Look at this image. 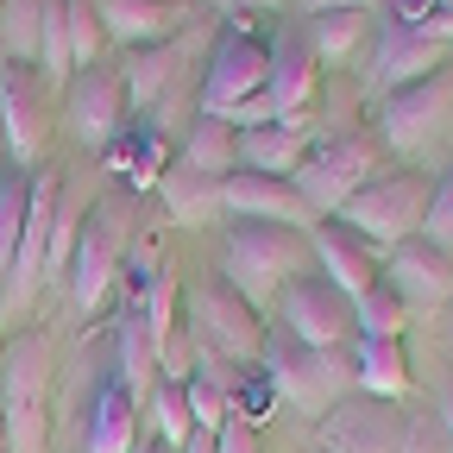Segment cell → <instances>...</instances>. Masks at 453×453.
I'll return each instance as SVG.
<instances>
[{
  "label": "cell",
  "instance_id": "1",
  "mask_svg": "<svg viewBox=\"0 0 453 453\" xmlns=\"http://www.w3.org/2000/svg\"><path fill=\"white\" fill-rule=\"evenodd\" d=\"M315 252H309V234L296 226H265V220H240L226 234V252H220V283L240 290L252 309H277V296L290 290L296 277H309Z\"/></svg>",
  "mask_w": 453,
  "mask_h": 453
},
{
  "label": "cell",
  "instance_id": "2",
  "mask_svg": "<svg viewBox=\"0 0 453 453\" xmlns=\"http://www.w3.org/2000/svg\"><path fill=\"white\" fill-rule=\"evenodd\" d=\"M50 340L19 334L0 353V428L7 453H50Z\"/></svg>",
  "mask_w": 453,
  "mask_h": 453
},
{
  "label": "cell",
  "instance_id": "3",
  "mask_svg": "<svg viewBox=\"0 0 453 453\" xmlns=\"http://www.w3.org/2000/svg\"><path fill=\"white\" fill-rule=\"evenodd\" d=\"M265 378L277 390V403H290L303 416H327L340 396H353V359L347 353H315V347H296L290 334L265 347Z\"/></svg>",
  "mask_w": 453,
  "mask_h": 453
},
{
  "label": "cell",
  "instance_id": "4",
  "mask_svg": "<svg viewBox=\"0 0 453 453\" xmlns=\"http://www.w3.org/2000/svg\"><path fill=\"white\" fill-rule=\"evenodd\" d=\"M428 177H416V170H396V177H372L347 208H340V226H353L359 240H372L378 252L384 246H403L422 214H428Z\"/></svg>",
  "mask_w": 453,
  "mask_h": 453
},
{
  "label": "cell",
  "instance_id": "5",
  "mask_svg": "<svg viewBox=\"0 0 453 453\" xmlns=\"http://www.w3.org/2000/svg\"><path fill=\"white\" fill-rule=\"evenodd\" d=\"M372 177H378V145L365 133H340V139H327L321 151L303 157V170H296L290 183H296V196L315 214H340Z\"/></svg>",
  "mask_w": 453,
  "mask_h": 453
},
{
  "label": "cell",
  "instance_id": "6",
  "mask_svg": "<svg viewBox=\"0 0 453 453\" xmlns=\"http://www.w3.org/2000/svg\"><path fill=\"white\" fill-rule=\"evenodd\" d=\"M277 327L296 340V347H315V353H340L353 327V296H340L327 277H296L290 290L277 296Z\"/></svg>",
  "mask_w": 453,
  "mask_h": 453
},
{
  "label": "cell",
  "instance_id": "7",
  "mask_svg": "<svg viewBox=\"0 0 453 453\" xmlns=\"http://www.w3.org/2000/svg\"><path fill=\"white\" fill-rule=\"evenodd\" d=\"M189 327H196V340L214 359L246 365L252 353H265V334H258L252 303L240 290H226V283H202V290L189 296Z\"/></svg>",
  "mask_w": 453,
  "mask_h": 453
},
{
  "label": "cell",
  "instance_id": "8",
  "mask_svg": "<svg viewBox=\"0 0 453 453\" xmlns=\"http://www.w3.org/2000/svg\"><path fill=\"white\" fill-rule=\"evenodd\" d=\"M120 258H127V214L113 202H101L76 234V315L101 309L107 283L120 277Z\"/></svg>",
  "mask_w": 453,
  "mask_h": 453
},
{
  "label": "cell",
  "instance_id": "9",
  "mask_svg": "<svg viewBox=\"0 0 453 453\" xmlns=\"http://www.w3.org/2000/svg\"><path fill=\"white\" fill-rule=\"evenodd\" d=\"M447 107H453V76H428V82H410L384 95V113H378V133L384 145L396 151H422L441 127H447Z\"/></svg>",
  "mask_w": 453,
  "mask_h": 453
},
{
  "label": "cell",
  "instance_id": "10",
  "mask_svg": "<svg viewBox=\"0 0 453 453\" xmlns=\"http://www.w3.org/2000/svg\"><path fill=\"white\" fill-rule=\"evenodd\" d=\"M64 120L82 145H113V133L127 127V88H120V70H76L64 82Z\"/></svg>",
  "mask_w": 453,
  "mask_h": 453
},
{
  "label": "cell",
  "instance_id": "11",
  "mask_svg": "<svg viewBox=\"0 0 453 453\" xmlns=\"http://www.w3.org/2000/svg\"><path fill=\"white\" fill-rule=\"evenodd\" d=\"M403 441V416L396 403H378V396H340V403L321 416V447L327 453H396Z\"/></svg>",
  "mask_w": 453,
  "mask_h": 453
},
{
  "label": "cell",
  "instance_id": "12",
  "mask_svg": "<svg viewBox=\"0 0 453 453\" xmlns=\"http://www.w3.org/2000/svg\"><path fill=\"white\" fill-rule=\"evenodd\" d=\"M265 76H271V50L252 44V38H220L214 57H208V76H202V113H226L252 95H265Z\"/></svg>",
  "mask_w": 453,
  "mask_h": 453
},
{
  "label": "cell",
  "instance_id": "13",
  "mask_svg": "<svg viewBox=\"0 0 453 453\" xmlns=\"http://www.w3.org/2000/svg\"><path fill=\"white\" fill-rule=\"evenodd\" d=\"M220 208H234L246 220H265V226H296V234H309V226L321 220L290 177H258V170H234V177H220Z\"/></svg>",
  "mask_w": 453,
  "mask_h": 453
},
{
  "label": "cell",
  "instance_id": "14",
  "mask_svg": "<svg viewBox=\"0 0 453 453\" xmlns=\"http://www.w3.org/2000/svg\"><path fill=\"white\" fill-rule=\"evenodd\" d=\"M95 13H101V32L120 44V50L170 44V38L196 19L189 0H95Z\"/></svg>",
  "mask_w": 453,
  "mask_h": 453
},
{
  "label": "cell",
  "instance_id": "15",
  "mask_svg": "<svg viewBox=\"0 0 453 453\" xmlns=\"http://www.w3.org/2000/svg\"><path fill=\"white\" fill-rule=\"evenodd\" d=\"M384 283L396 290V303H403L410 315L416 309H441L453 296V258L441 246H428V240H403V246H390Z\"/></svg>",
  "mask_w": 453,
  "mask_h": 453
},
{
  "label": "cell",
  "instance_id": "16",
  "mask_svg": "<svg viewBox=\"0 0 453 453\" xmlns=\"http://www.w3.org/2000/svg\"><path fill=\"white\" fill-rule=\"evenodd\" d=\"M309 252H315L321 277L334 283L340 296H353V303L378 283V246L359 240L353 226H340V220H315V226H309Z\"/></svg>",
  "mask_w": 453,
  "mask_h": 453
},
{
  "label": "cell",
  "instance_id": "17",
  "mask_svg": "<svg viewBox=\"0 0 453 453\" xmlns=\"http://www.w3.org/2000/svg\"><path fill=\"white\" fill-rule=\"evenodd\" d=\"M57 177H32V202H26V234H19V252H13V271L0 277L7 283V309H26L32 290L44 283V246H50V214H57Z\"/></svg>",
  "mask_w": 453,
  "mask_h": 453
},
{
  "label": "cell",
  "instance_id": "18",
  "mask_svg": "<svg viewBox=\"0 0 453 453\" xmlns=\"http://www.w3.org/2000/svg\"><path fill=\"white\" fill-rule=\"evenodd\" d=\"M441 64H447V44H434V38H422V32H410V26H384L378 32V57H372V76L396 95V88H410V82H428V76H441Z\"/></svg>",
  "mask_w": 453,
  "mask_h": 453
},
{
  "label": "cell",
  "instance_id": "19",
  "mask_svg": "<svg viewBox=\"0 0 453 453\" xmlns=\"http://www.w3.org/2000/svg\"><path fill=\"white\" fill-rule=\"evenodd\" d=\"M0 127H7V151L19 164L44 151V101L26 82V70H7V82H0Z\"/></svg>",
  "mask_w": 453,
  "mask_h": 453
},
{
  "label": "cell",
  "instance_id": "20",
  "mask_svg": "<svg viewBox=\"0 0 453 453\" xmlns=\"http://www.w3.org/2000/svg\"><path fill=\"white\" fill-rule=\"evenodd\" d=\"M265 95L277 101V120L283 113H309V95H315V50H309V38H277Z\"/></svg>",
  "mask_w": 453,
  "mask_h": 453
},
{
  "label": "cell",
  "instance_id": "21",
  "mask_svg": "<svg viewBox=\"0 0 453 453\" xmlns=\"http://www.w3.org/2000/svg\"><path fill=\"white\" fill-rule=\"evenodd\" d=\"M353 390L378 396V403H396V396L410 390L403 340H359V347H353Z\"/></svg>",
  "mask_w": 453,
  "mask_h": 453
},
{
  "label": "cell",
  "instance_id": "22",
  "mask_svg": "<svg viewBox=\"0 0 453 453\" xmlns=\"http://www.w3.org/2000/svg\"><path fill=\"white\" fill-rule=\"evenodd\" d=\"M139 447V403L120 384H101L88 410V453H133Z\"/></svg>",
  "mask_w": 453,
  "mask_h": 453
},
{
  "label": "cell",
  "instance_id": "23",
  "mask_svg": "<svg viewBox=\"0 0 453 453\" xmlns=\"http://www.w3.org/2000/svg\"><path fill=\"white\" fill-rule=\"evenodd\" d=\"M234 164H240V133L220 120V113H202V120L189 127L183 139V170H196V177H234Z\"/></svg>",
  "mask_w": 453,
  "mask_h": 453
},
{
  "label": "cell",
  "instance_id": "24",
  "mask_svg": "<svg viewBox=\"0 0 453 453\" xmlns=\"http://www.w3.org/2000/svg\"><path fill=\"white\" fill-rule=\"evenodd\" d=\"M157 372H164V365H157V340H151L145 315H139V309H133V315H120V378H113V384H120L133 403L145 410V396L157 390V384H151Z\"/></svg>",
  "mask_w": 453,
  "mask_h": 453
},
{
  "label": "cell",
  "instance_id": "25",
  "mask_svg": "<svg viewBox=\"0 0 453 453\" xmlns=\"http://www.w3.org/2000/svg\"><path fill=\"white\" fill-rule=\"evenodd\" d=\"M177 76V38L170 44H145V50H127V70H120V88H127V107H157V95Z\"/></svg>",
  "mask_w": 453,
  "mask_h": 453
},
{
  "label": "cell",
  "instance_id": "26",
  "mask_svg": "<svg viewBox=\"0 0 453 453\" xmlns=\"http://www.w3.org/2000/svg\"><path fill=\"white\" fill-rule=\"evenodd\" d=\"M303 157H309V145H303V133H290V127H258V133H240V164H246V170H258V177H296Z\"/></svg>",
  "mask_w": 453,
  "mask_h": 453
},
{
  "label": "cell",
  "instance_id": "27",
  "mask_svg": "<svg viewBox=\"0 0 453 453\" xmlns=\"http://www.w3.org/2000/svg\"><path fill=\"white\" fill-rule=\"evenodd\" d=\"M157 189H164L170 214H177L183 226H202V220L226 214V208H220V183H214V177H196V170H164Z\"/></svg>",
  "mask_w": 453,
  "mask_h": 453
},
{
  "label": "cell",
  "instance_id": "28",
  "mask_svg": "<svg viewBox=\"0 0 453 453\" xmlns=\"http://www.w3.org/2000/svg\"><path fill=\"white\" fill-rule=\"evenodd\" d=\"M365 38H372V13H321V19L309 26L315 64H347V57H359Z\"/></svg>",
  "mask_w": 453,
  "mask_h": 453
},
{
  "label": "cell",
  "instance_id": "29",
  "mask_svg": "<svg viewBox=\"0 0 453 453\" xmlns=\"http://www.w3.org/2000/svg\"><path fill=\"white\" fill-rule=\"evenodd\" d=\"M38 44H44V0H0V50L13 64H38Z\"/></svg>",
  "mask_w": 453,
  "mask_h": 453
},
{
  "label": "cell",
  "instance_id": "30",
  "mask_svg": "<svg viewBox=\"0 0 453 453\" xmlns=\"http://www.w3.org/2000/svg\"><path fill=\"white\" fill-rule=\"evenodd\" d=\"M183 403H189V416H196V434H220V422L234 416V396H226V372H220L214 359H202V372H189Z\"/></svg>",
  "mask_w": 453,
  "mask_h": 453
},
{
  "label": "cell",
  "instance_id": "31",
  "mask_svg": "<svg viewBox=\"0 0 453 453\" xmlns=\"http://www.w3.org/2000/svg\"><path fill=\"white\" fill-rule=\"evenodd\" d=\"M353 327H359V340H403V327H410V309L396 303V290L378 277L372 290L353 303Z\"/></svg>",
  "mask_w": 453,
  "mask_h": 453
},
{
  "label": "cell",
  "instance_id": "32",
  "mask_svg": "<svg viewBox=\"0 0 453 453\" xmlns=\"http://www.w3.org/2000/svg\"><path fill=\"white\" fill-rule=\"evenodd\" d=\"M145 416L157 422V441L170 447V453H183L189 441H196V416H189V403H183V384H157L151 396H145Z\"/></svg>",
  "mask_w": 453,
  "mask_h": 453
},
{
  "label": "cell",
  "instance_id": "33",
  "mask_svg": "<svg viewBox=\"0 0 453 453\" xmlns=\"http://www.w3.org/2000/svg\"><path fill=\"white\" fill-rule=\"evenodd\" d=\"M64 32H70V70H95L101 64V13H95V0H64Z\"/></svg>",
  "mask_w": 453,
  "mask_h": 453
},
{
  "label": "cell",
  "instance_id": "34",
  "mask_svg": "<svg viewBox=\"0 0 453 453\" xmlns=\"http://www.w3.org/2000/svg\"><path fill=\"white\" fill-rule=\"evenodd\" d=\"M145 327H151V340H157V365H164V347H170V340H177L183 327H177V277H170V271H157L151 277V290H145Z\"/></svg>",
  "mask_w": 453,
  "mask_h": 453
},
{
  "label": "cell",
  "instance_id": "35",
  "mask_svg": "<svg viewBox=\"0 0 453 453\" xmlns=\"http://www.w3.org/2000/svg\"><path fill=\"white\" fill-rule=\"evenodd\" d=\"M26 202H32V183L26 177L0 183V277L13 271V252H19V234H26Z\"/></svg>",
  "mask_w": 453,
  "mask_h": 453
},
{
  "label": "cell",
  "instance_id": "36",
  "mask_svg": "<svg viewBox=\"0 0 453 453\" xmlns=\"http://www.w3.org/2000/svg\"><path fill=\"white\" fill-rule=\"evenodd\" d=\"M390 7H396V26H410V32L453 50V0H390Z\"/></svg>",
  "mask_w": 453,
  "mask_h": 453
},
{
  "label": "cell",
  "instance_id": "37",
  "mask_svg": "<svg viewBox=\"0 0 453 453\" xmlns=\"http://www.w3.org/2000/svg\"><path fill=\"white\" fill-rule=\"evenodd\" d=\"M70 252H76V202L57 196V214H50V246H44V277H50V271H64V265H70Z\"/></svg>",
  "mask_w": 453,
  "mask_h": 453
},
{
  "label": "cell",
  "instance_id": "38",
  "mask_svg": "<svg viewBox=\"0 0 453 453\" xmlns=\"http://www.w3.org/2000/svg\"><path fill=\"white\" fill-rule=\"evenodd\" d=\"M396 453H453V441H447L441 416L428 410V416H403V441H396Z\"/></svg>",
  "mask_w": 453,
  "mask_h": 453
},
{
  "label": "cell",
  "instance_id": "39",
  "mask_svg": "<svg viewBox=\"0 0 453 453\" xmlns=\"http://www.w3.org/2000/svg\"><path fill=\"white\" fill-rule=\"evenodd\" d=\"M113 164L133 170V183H157V170H164V139L145 133V139H133L127 151H113Z\"/></svg>",
  "mask_w": 453,
  "mask_h": 453
},
{
  "label": "cell",
  "instance_id": "40",
  "mask_svg": "<svg viewBox=\"0 0 453 453\" xmlns=\"http://www.w3.org/2000/svg\"><path fill=\"white\" fill-rule=\"evenodd\" d=\"M422 234H428V246H453V177L447 183H434V196H428V214H422Z\"/></svg>",
  "mask_w": 453,
  "mask_h": 453
},
{
  "label": "cell",
  "instance_id": "41",
  "mask_svg": "<svg viewBox=\"0 0 453 453\" xmlns=\"http://www.w3.org/2000/svg\"><path fill=\"white\" fill-rule=\"evenodd\" d=\"M214 453H258V428L234 410V416L220 422V434H214Z\"/></svg>",
  "mask_w": 453,
  "mask_h": 453
},
{
  "label": "cell",
  "instance_id": "42",
  "mask_svg": "<svg viewBox=\"0 0 453 453\" xmlns=\"http://www.w3.org/2000/svg\"><path fill=\"white\" fill-rule=\"evenodd\" d=\"M372 7H384V0H303L309 19H321V13H372Z\"/></svg>",
  "mask_w": 453,
  "mask_h": 453
},
{
  "label": "cell",
  "instance_id": "43",
  "mask_svg": "<svg viewBox=\"0 0 453 453\" xmlns=\"http://www.w3.org/2000/svg\"><path fill=\"white\" fill-rule=\"evenodd\" d=\"M434 416H441V428H447V441H453V384L441 390V403H434Z\"/></svg>",
  "mask_w": 453,
  "mask_h": 453
},
{
  "label": "cell",
  "instance_id": "44",
  "mask_svg": "<svg viewBox=\"0 0 453 453\" xmlns=\"http://www.w3.org/2000/svg\"><path fill=\"white\" fill-rule=\"evenodd\" d=\"M183 453H214V434H196V441H189Z\"/></svg>",
  "mask_w": 453,
  "mask_h": 453
},
{
  "label": "cell",
  "instance_id": "45",
  "mask_svg": "<svg viewBox=\"0 0 453 453\" xmlns=\"http://www.w3.org/2000/svg\"><path fill=\"white\" fill-rule=\"evenodd\" d=\"M240 7H265V13H277V7H290V0H240Z\"/></svg>",
  "mask_w": 453,
  "mask_h": 453
},
{
  "label": "cell",
  "instance_id": "46",
  "mask_svg": "<svg viewBox=\"0 0 453 453\" xmlns=\"http://www.w3.org/2000/svg\"><path fill=\"white\" fill-rule=\"evenodd\" d=\"M133 453H170V447H164V441H139Z\"/></svg>",
  "mask_w": 453,
  "mask_h": 453
},
{
  "label": "cell",
  "instance_id": "47",
  "mask_svg": "<svg viewBox=\"0 0 453 453\" xmlns=\"http://www.w3.org/2000/svg\"><path fill=\"white\" fill-rule=\"evenodd\" d=\"M0 453H7V428H0Z\"/></svg>",
  "mask_w": 453,
  "mask_h": 453
}]
</instances>
